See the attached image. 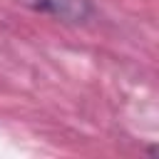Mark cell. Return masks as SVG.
<instances>
[{"label":"cell","instance_id":"1","mask_svg":"<svg viewBox=\"0 0 159 159\" xmlns=\"http://www.w3.org/2000/svg\"><path fill=\"white\" fill-rule=\"evenodd\" d=\"M17 2L30 7L32 12L50 15L67 25H84L94 17L92 0H17Z\"/></svg>","mask_w":159,"mask_h":159}]
</instances>
